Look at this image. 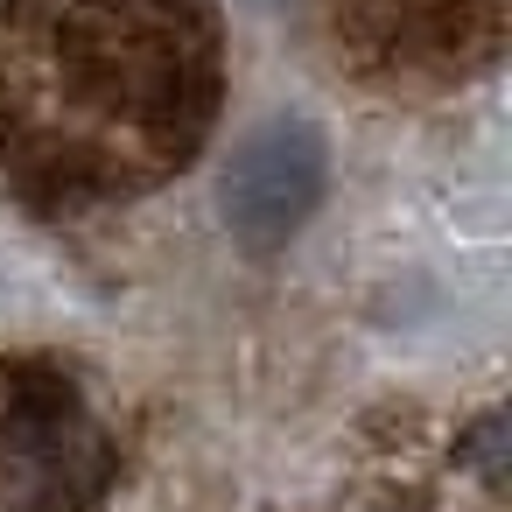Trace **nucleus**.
<instances>
[{
    "instance_id": "nucleus-1",
    "label": "nucleus",
    "mask_w": 512,
    "mask_h": 512,
    "mask_svg": "<svg viewBox=\"0 0 512 512\" xmlns=\"http://www.w3.org/2000/svg\"><path fill=\"white\" fill-rule=\"evenodd\" d=\"M316 197H323V141L302 120H267L225 176V218L246 246H281Z\"/></svg>"
}]
</instances>
